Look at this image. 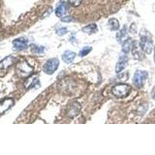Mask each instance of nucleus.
Instances as JSON below:
<instances>
[{
  "instance_id": "0eeeda50",
  "label": "nucleus",
  "mask_w": 155,
  "mask_h": 155,
  "mask_svg": "<svg viewBox=\"0 0 155 155\" xmlns=\"http://www.w3.org/2000/svg\"><path fill=\"white\" fill-rule=\"evenodd\" d=\"M127 63H128V58H127V54L123 53L120 57V60H119L118 63L116 64V72L120 73L123 70L126 68L127 66Z\"/></svg>"
},
{
  "instance_id": "5701e85b",
  "label": "nucleus",
  "mask_w": 155,
  "mask_h": 155,
  "mask_svg": "<svg viewBox=\"0 0 155 155\" xmlns=\"http://www.w3.org/2000/svg\"><path fill=\"white\" fill-rule=\"evenodd\" d=\"M151 95H152V98H153V100H155V87H153V90H152Z\"/></svg>"
},
{
  "instance_id": "b1692460",
  "label": "nucleus",
  "mask_w": 155,
  "mask_h": 155,
  "mask_svg": "<svg viewBox=\"0 0 155 155\" xmlns=\"http://www.w3.org/2000/svg\"><path fill=\"white\" fill-rule=\"evenodd\" d=\"M154 61H155V47H154Z\"/></svg>"
},
{
  "instance_id": "aec40b11",
  "label": "nucleus",
  "mask_w": 155,
  "mask_h": 155,
  "mask_svg": "<svg viewBox=\"0 0 155 155\" xmlns=\"http://www.w3.org/2000/svg\"><path fill=\"white\" fill-rule=\"evenodd\" d=\"M68 1L71 5H73V6H75V7L79 6L81 5V2H82V0H68Z\"/></svg>"
},
{
  "instance_id": "6ab92c4d",
  "label": "nucleus",
  "mask_w": 155,
  "mask_h": 155,
  "mask_svg": "<svg viewBox=\"0 0 155 155\" xmlns=\"http://www.w3.org/2000/svg\"><path fill=\"white\" fill-rule=\"evenodd\" d=\"M44 48L43 47H38L36 45H31V51L33 53L39 54V53H43L44 52Z\"/></svg>"
},
{
  "instance_id": "dca6fc26",
  "label": "nucleus",
  "mask_w": 155,
  "mask_h": 155,
  "mask_svg": "<svg viewBox=\"0 0 155 155\" xmlns=\"http://www.w3.org/2000/svg\"><path fill=\"white\" fill-rule=\"evenodd\" d=\"M97 30H98V28H97V25L95 23H92V24H89L86 27H85L84 28H82L81 31L83 33H85V34H93L95 33H96Z\"/></svg>"
},
{
  "instance_id": "1a4fd4ad",
  "label": "nucleus",
  "mask_w": 155,
  "mask_h": 155,
  "mask_svg": "<svg viewBox=\"0 0 155 155\" xmlns=\"http://www.w3.org/2000/svg\"><path fill=\"white\" fill-rule=\"evenodd\" d=\"M14 104V100L11 98L5 99L2 102H0V114H3L5 111L10 109Z\"/></svg>"
},
{
  "instance_id": "f03ea898",
  "label": "nucleus",
  "mask_w": 155,
  "mask_h": 155,
  "mask_svg": "<svg viewBox=\"0 0 155 155\" xmlns=\"http://www.w3.org/2000/svg\"><path fill=\"white\" fill-rule=\"evenodd\" d=\"M131 90H132V88L130 85L127 84H118L113 87L112 92L115 97L122 99V98L128 96L131 92Z\"/></svg>"
},
{
  "instance_id": "423d86ee",
  "label": "nucleus",
  "mask_w": 155,
  "mask_h": 155,
  "mask_svg": "<svg viewBox=\"0 0 155 155\" xmlns=\"http://www.w3.org/2000/svg\"><path fill=\"white\" fill-rule=\"evenodd\" d=\"M131 51H132L134 58H135L136 60L141 61L144 58V55L142 53L143 50H142L140 45V43H138L137 41H134L133 43V48Z\"/></svg>"
},
{
  "instance_id": "39448f33",
  "label": "nucleus",
  "mask_w": 155,
  "mask_h": 155,
  "mask_svg": "<svg viewBox=\"0 0 155 155\" xmlns=\"http://www.w3.org/2000/svg\"><path fill=\"white\" fill-rule=\"evenodd\" d=\"M59 66V61L57 58L48 60L44 65V71L48 74H53Z\"/></svg>"
},
{
  "instance_id": "f8f14e48",
  "label": "nucleus",
  "mask_w": 155,
  "mask_h": 155,
  "mask_svg": "<svg viewBox=\"0 0 155 155\" xmlns=\"http://www.w3.org/2000/svg\"><path fill=\"white\" fill-rule=\"evenodd\" d=\"M128 39V36H127V27L124 25V28L120 30V31L116 34V40L120 44H123L126 40Z\"/></svg>"
},
{
  "instance_id": "6e6552de",
  "label": "nucleus",
  "mask_w": 155,
  "mask_h": 155,
  "mask_svg": "<svg viewBox=\"0 0 155 155\" xmlns=\"http://www.w3.org/2000/svg\"><path fill=\"white\" fill-rule=\"evenodd\" d=\"M81 105L77 102H74L70 105L69 108L68 109V116L70 118H74V116H77L79 112L81 111Z\"/></svg>"
},
{
  "instance_id": "4be33fe9",
  "label": "nucleus",
  "mask_w": 155,
  "mask_h": 155,
  "mask_svg": "<svg viewBox=\"0 0 155 155\" xmlns=\"http://www.w3.org/2000/svg\"><path fill=\"white\" fill-rule=\"evenodd\" d=\"M72 20V18L70 17V16H64V17L61 19V21L65 22V23H69V22H71Z\"/></svg>"
},
{
  "instance_id": "20e7f679",
  "label": "nucleus",
  "mask_w": 155,
  "mask_h": 155,
  "mask_svg": "<svg viewBox=\"0 0 155 155\" xmlns=\"http://www.w3.org/2000/svg\"><path fill=\"white\" fill-rule=\"evenodd\" d=\"M147 77L148 73L145 71H137L134 75V78H133L134 85L137 88L143 87Z\"/></svg>"
},
{
  "instance_id": "9d476101",
  "label": "nucleus",
  "mask_w": 155,
  "mask_h": 155,
  "mask_svg": "<svg viewBox=\"0 0 155 155\" xmlns=\"http://www.w3.org/2000/svg\"><path fill=\"white\" fill-rule=\"evenodd\" d=\"M15 61L14 57L12 56H8L5 58H4L2 61L0 62V71H5L7 70L11 65L13 63V61ZM1 72V71H0Z\"/></svg>"
},
{
  "instance_id": "4468645a",
  "label": "nucleus",
  "mask_w": 155,
  "mask_h": 155,
  "mask_svg": "<svg viewBox=\"0 0 155 155\" xmlns=\"http://www.w3.org/2000/svg\"><path fill=\"white\" fill-rule=\"evenodd\" d=\"M66 12H67V6H66V4L65 2H64V0H61L60 2V4H59V5H58V7H57L56 9V12H55V13H56V16H58V17H62V16H64V15H65Z\"/></svg>"
},
{
  "instance_id": "f3484780",
  "label": "nucleus",
  "mask_w": 155,
  "mask_h": 155,
  "mask_svg": "<svg viewBox=\"0 0 155 155\" xmlns=\"http://www.w3.org/2000/svg\"><path fill=\"white\" fill-rule=\"evenodd\" d=\"M108 26L109 27V28L111 29V30H113V31L118 30L120 29V23L115 18H112V19H109V22H108Z\"/></svg>"
},
{
  "instance_id": "a211bd4d",
  "label": "nucleus",
  "mask_w": 155,
  "mask_h": 155,
  "mask_svg": "<svg viewBox=\"0 0 155 155\" xmlns=\"http://www.w3.org/2000/svg\"><path fill=\"white\" fill-rule=\"evenodd\" d=\"M92 47H88V46L84 47V48L81 50V51H80L79 56L81 57V58L86 56L87 54H88L92 51Z\"/></svg>"
},
{
  "instance_id": "f257e3e1",
  "label": "nucleus",
  "mask_w": 155,
  "mask_h": 155,
  "mask_svg": "<svg viewBox=\"0 0 155 155\" xmlns=\"http://www.w3.org/2000/svg\"><path fill=\"white\" fill-rule=\"evenodd\" d=\"M140 41L139 43L143 51L147 54H150L153 51V41L150 34L145 29H143L140 32Z\"/></svg>"
},
{
  "instance_id": "9b49d317",
  "label": "nucleus",
  "mask_w": 155,
  "mask_h": 155,
  "mask_svg": "<svg viewBox=\"0 0 155 155\" xmlns=\"http://www.w3.org/2000/svg\"><path fill=\"white\" fill-rule=\"evenodd\" d=\"M12 44H13L15 49L18 50V51H23V50L27 49V47H28L27 41L23 38L16 39V40L13 41Z\"/></svg>"
},
{
  "instance_id": "2eb2a0df",
  "label": "nucleus",
  "mask_w": 155,
  "mask_h": 155,
  "mask_svg": "<svg viewBox=\"0 0 155 155\" xmlns=\"http://www.w3.org/2000/svg\"><path fill=\"white\" fill-rule=\"evenodd\" d=\"M133 41L130 38H128L123 43V46H122V52L126 54H128L133 48Z\"/></svg>"
},
{
  "instance_id": "ddd939ff",
  "label": "nucleus",
  "mask_w": 155,
  "mask_h": 155,
  "mask_svg": "<svg viewBox=\"0 0 155 155\" xmlns=\"http://www.w3.org/2000/svg\"><path fill=\"white\" fill-rule=\"evenodd\" d=\"M76 54L71 51H66L62 55V60L66 64H70L74 60Z\"/></svg>"
},
{
  "instance_id": "7ed1b4c3",
  "label": "nucleus",
  "mask_w": 155,
  "mask_h": 155,
  "mask_svg": "<svg viewBox=\"0 0 155 155\" xmlns=\"http://www.w3.org/2000/svg\"><path fill=\"white\" fill-rule=\"evenodd\" d=\"M33 71H34V68L30 66L26 61H21L16 66V73L20 77H28L33 73Z\"/></svg>"
},
{
  "instance_id": "412c9836",
  "label": "nucleus",
  "mask_w": 155,
  "mask_h": 155,
  "mask_svg": "<svg viewBox=\"0 0 155 155\" xmlns=\"http://www.w3.org/2000/svg\"><path fill=\"white\" fill-rule=\"evenodd\" d=\"M67 32H68V30L65 28V27H61V28L57 30L56 33L58 36H63L64 35V34H67Z\"/></svg>"
}]
</instances>
